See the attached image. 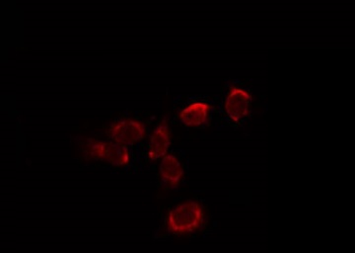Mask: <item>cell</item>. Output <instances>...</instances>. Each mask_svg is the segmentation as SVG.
<instances>
[{
  "mask_svg": "<svg viewBox=\"0 0 355 253\" xmlns=\"http://www.w3.org/2000/svg\"><path fill=\"white\" fill-rule=\"evenodd\" d=\"M205 215L202 206L197 201L189 200L178 204L168 213L166 227L175 236L193 234L205 224Z\"/></svg>",
  "mask_w": 355,
  "mask_h": 253,
  "instance_id": "1",
  "label": "cell"
},
{
  "mask_svg": "<svg viewBox=\"0 0 355 253\" xmlns=\"http://www.w3.org/2000/svg\"><path fill=\"white\" fill-rule=\"evenodd\" d=\"M83 152L86 158L104 161L113 166H125L130 161V154L127 147L107 140H85Z\"/></svg>",
  "mask_w": 355,
  "mask_h": 253,
  "instance_id": "2",
  "label": "cell"
},
{
  "mask_svg": "<svg viewBox=\"0 0 355 253\" xmlns=\"http://www.w3.org/2000/svg\"><path fill=\"white\" fill-rule=\"evenodd\" d=\"M146 128L144 123L132 119L116 122L109 130L112 142L123 147H130L146 138Z\"/></svg>",
  "mask_w": 355,
  "mask_h": 253,
  "instance_id": "3",
  "label": "cell"
},
{
  "mask_svg": "<svg viewBox=\"0 0 355 253\" xmlns=\"http://www.w3.org/2000/svg\"><path fill=\"white\" fill-rule=\"evenodd\" d=\"M252 105V95L249 91L239 88H231L226 96L224 109L231 121L238 123L246 118Z\"/></svg>",
  "mask_w": 355,
  "mask_h": 253,
  "instance_id": "4",
  "label": "cell"
},
{
  "mask_svg": "<svg viewBox=\"0 0 355 253\" xmlns=\"http://www.w3.org/2000/svg\"><path fill=\"white\" fill-rule=\"evenodd\" d=\"M171 129L167 122L163 121L153 131L149 140L148 156L151 161L164 158L171 146Z\"/></svg>",
  "mask_w": 355,
  "mask_h": 253,
  "instance_id": "5",
  "label": "cell"
},
{
  "mask_svg": "<svg viewBox=\"0 0 355 253\" xmlns=\"http://www.w3.org/2000/svg\"><path fill=\"white\" fill-rule=\"evenodd\" d=\"M184 174V166L174 154H166L159 166L161 181L170 187L176 188L181 184Z\"/></svg>",
  "mask_w": 355,
  "mask_h": 253,
  "instance_id": "6",
  "label": "cell"
},
{
  "mask_svg": "<svg viewBox=\"0 0 355 253\" xmlns=\"http://www.w3.org/2000/svg\"><path fill=\"white\" fill-rule=\"evenodd\" d=\"M210 106L205 102H193L180 112V120L188 126H202L209 120Z\"/></svg>",
  "mask_w": 355,
  "mask_h": 253,
  "instance_id": "7",
  "label": "cell"
}]
</instances>
